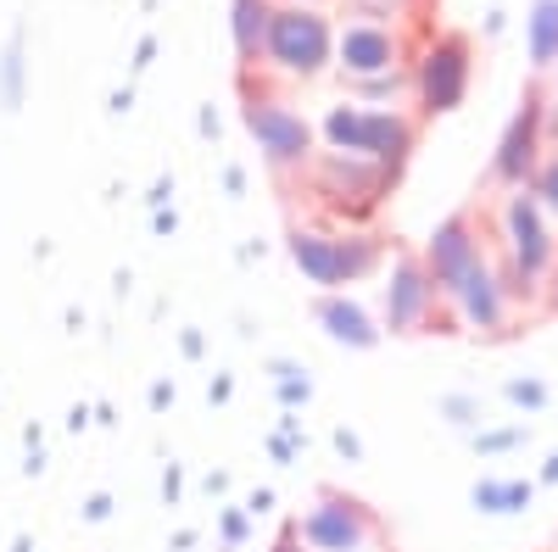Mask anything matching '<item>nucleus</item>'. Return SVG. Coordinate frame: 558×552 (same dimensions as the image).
I'll list each match as a JSON object with an SVG mask.
<instances>
[{"instance_id": "obj_9", "label": "nucleus", "mask_w": 558, "mask_h": 552, "mask_svg": "<svg viewBox=\"0 0 558 552\" xmlns=\"http://www.w3.org/2000/svg\"><path fill=\"white\" fill-rule=\"evenodd\" d=\"M542 140H547V107H542V89L531 84L525 101H520V112L508 118L502 140H497L492 184H502V191H525V179L536 173V162H542V151H547Z\"/></svg>"}, {"instance_id": "obj_16", "label": "nucleus", "mask_w": 558, "mask_h": 552, "mask_svg": "<svg viewBox=\"0 0 558 552\" xmlns=\"http://www.w3.org/2000/svg\"><path fill=\"white\" fill-rule=\"evenodd\" d=\"M363 118H368V107L341 101V107L324 112V123H318L313 134H324V151H352V157H363Z\"/></svg>"}, {"instance_id": "obj_36", "label": "nucleus", "mask_w": 558, "mask_h": 552, "mask_svg": "<svg viewBox=\"0 0 558 552\" xmlns=\"http://www.w3.org/2000/svg\"><path fill=\"white\" fill-rule=\"evenodd\" d=\"M274 552H307V547L296 541V525H279V541H274Z\"/></svg>"}, {"instance_id": "obj_25", "label": "nucleus", "mask_w": 558, "mask_h": 552, "mask_svg": "<svg viewBox=\"0 0 558 552\" xmlns=\"http://www.w3.org/2000/svg\"><path fill=\"white\" fill-rule=\"evenodd\" d=\"M252 525H257V519H252L246 508H223V514H218V536H223V547H229V552H241V547L252 541Z\"/></svg>"}, {"instance_id": "obj_4", "label": "nucleus", "mask_w": 558, "mask_h": 552, "mask_svg": "<svg viewBox=\"0 0 558 552\" xmlns=\"http://www.w3.org/2000/svg\"><path fill=\"white\" fill-rule=\"evenodd\" d=\"M291 525H296V541L307 552H375L380 536H386L380 514L368 508L363 496L336 491V486H318L313 508L302 519H291Z\"/></svg>"}, {"instance_id": "obj_37", "label": "nucleus", "mask_w": 558, "mask_h": 552, "mask_svg": "<svg viewBox=\"0 0 558 552\" xmlns=\"http://www.w3.org/2000/svg\"><path fill=\"white\" fill-rule=\"evenodd\" d=\"M89 425H101V430H112V425H118V407H112V402H101V407H89Z\"/></svg>"}, {"instance_id": "obj_20", "label": "nucleus", "mask_w": 558, "mask_h": 552, "mask_svg": "<svg viewBox=\"0 0 558 552\" xmlns=\"http://www.w3.org/2000/svg\"><path fill=\"white\" fill-rule=\"evenodd\" d=\"M436 413H441L452 430H486V402L470 396V391H447V396H436Z\"/></svg>"}, {"instance_id": "obj_19", "label": "nucleus", "mask_w": 558, "mask_h": 552, "mask_svg": "<svg viewBox=\"0 0 558 552\" xmlns=\"http://www.w3.org/2000/svg\"><path fill=\"white\" fill-rule=\"evenodd\" d=\"M525 191H531V201L547 212V223L558 229V151H542L536 173L525 179Z\"/></svg>"}, {"instance_id": "obj_3", "label": "nucleus", "mask_w": 558, "mask_h": 552, "mask_svg": "<svg viewBox=\"0 0 558 552\" xmlns=\"http://www.w3.org/2000/svg\"><path fill=\"white\" fill-rule=\"evenodd\" d=\"M336 62V23L318 7H274L268 34H263V68L286 78H318Z\"/></svg>"}, {"instance_id": "obj_18", "label": "nucleus", "mask_w": 558, "mask_h": 552, "mask_svg": "<svg viewBox=\"0 0 558 552\" xmlns=\"http://www.w3.org/2000/svg\"><path fill=\"white\" fill-rule=\"evenodd\" d=\"M268 380H274V396L286 413H302L313 402V380H307V368L291 363V357H268Z\"/></svg>"}, {"instance_id": "obj_45", "label": "nucleus", "mask_w": 558, "mask_h": 552, "mask_svg": "<svg viewBox=\"0 0 558 552\" xmlns=\"http://www.w3.org/2000/svg\"><path fill=\"white\" fill-rule=\"evenodd\" d=\"M536 486H558V452L542 464V475H536Z\"/></svg>"}, {"instance_id": "obj_39", "label": "nucleus", "mask_w": 558, "mask_h": 552, "mask_svg": "<svg viewBox=\"0 0 558 552\" xmlns=\"http://www.w3.org/2000/svg\"><path fill=\"white\" fill-rule=\"evenodd\" d=\"M196 541H202V536H196L191 525H184V530H173V541H168V547H173V552H191Z\"/></svg>"}, {"instance_id": "obj_27", "label": "nucleus", "mask_w": 558, "mask_h": 552, "mask_svg": "<svg viewBox=\"0 0 558 552\" xmlns=\"http://www.w3.org/2000/svg\"><path fill=\"white\" fill-rule=\"evenodd\" d=\"M112 508H118V502H112V491H89L78 514H84V525H107V519H112Z\"/></svg>"}, {"instance_id": "obj_48", "label": "nucleus", "mask_w": 558, "mask_h": 552, "mask_svg": "<svg viewBox=\"0 0 558 552\" xmlns=\"http://www.w3.org/2000/svg\"><path fill=\"white\" fill-rule=\"evenodd\" d=\"M274 7H318V0H274Z\"/></svg>"}, {"instance_id": "obj_1", "label": "nucleus", "mask_w": 558, "mask_h": 552, "mask_svg": "<svg viewBox=\"0 0 558 552\" xmlns=\"http://www.w3.org/2000/svg\"><path fill=\"white\" fill-rule=\"evenodd\" d=\"M286 252L307 285L347 291V285H363L380 273L386 235H375V229H307V223H296L286 235Z\"/></svg>"}, {"instance_id": "obj_29", "label": "nucleus", "mask_w": 558, "mask_h": 552, "mask_svg": "<svg viewBox=\"0 0 558 552\" xmlns=\"http://www.w3.org/2000/svg\"><path fill=\"white\" fill-rule=\"evenodd\" d=\"M274 430H279V436H286V441H296V446L307 452V425L296 419V413H286V407H279V425H274Z\"/></svg>"}, {"instance_id": "obj_47", "label": "nucleus", "mask_w": 558, "mask_h": 552, "mask_svg": "<svg viewBox=\"0 0 558 552\" xmlns=\"http://www.w3.org/2000/svg\"><path fill=\"white\" fill-rule=\"evenodd\" d=\"M12 552H34V536H17V541H12Z\"/></svg>"}, {"instance_id": "obj_15", "label": "nucleus", "mask_w": 558, "mask_h": 552, "mask_svg": "<svg viewBox=\"0 0 558 552\" xmlns=\"http://www.w3.org/2000/svg\"><path fill=\"white\" fill-rule=\"evenodd\" d=\"M470 502L481 514H492V519H508V514H525L531 502H536V480H475V491H470Z\"/></svg>"}, {"instance_id": "obj_32", "label": "nucleus", "mask_w": 558, "mask_h": 552, "mask_svg": "<svg viewBox=\"0 0 558 552\" xmlns=\"http://www.w3.org/2000/svg\"><path fill=\"white\" fill-rule=\"evenodd\" d=\"M179 496H184V475H179V464H168V475H162V502H168V508H179Z\"/></svg>"}, {"instance_id": "obj_28", "label": "nucleus", "mask_w": 558, "mask_h": 552, "mask_svg": "<svg viewBox=\"0 0 558 552\" xmlns=\"http://www.w3.org/2000/svg\"><path fill=\"white\" fill-rule=\"evenodd\" d=\"M263 446H268V457H274V464H286V469L296 464V452H302L296 441H286V436H279V430H268V436H263Z\"/></svg>"}, {"instance_id": "obj_14", "label": "nucleus", "mask_w": 558, "mask_h": 552, "mask_svg": "<svg viewBox=\"0 0 558 552\" xmlns=\"http://www.w3.org/2000/svg\"><path fill=\"white\" fill-rule=\"evenodd\" d=\"M268 12H274V0H235V7H229V34H235V62H241V73L263 68Z\"/></svg>"}, {"instance_id": "obj_5", "label": "nucleus", "mask_w": 558, "mask_h": 552, "mask_svg": "<svg viewBox=\"0 0 558 552\" xmlns=\"http://www.w3.org/2000/svg\"><path fill=\"white\" fill-rule=\"evenodd\" d=\"M497 229H502V262L520 273L525 285H547V273L558 268V229L547 223V212L531 201V191H508L497 207Z\"/></svg>"}, {"instance_id": "obj_11", "label": "nucleus", "mask_w": 558, "mask_h": 552, "mask_svg": "<svg viewBox=\"0 0 558 552\" xmlns=\"http://www.w3.org/2000/svg\"><path fill=\"white\" fill-rule=\"evenodd\" d=\"M397 62H402V39H397V28H386L375 17H352L336 34V68L347 78H375V73H391Z\"/></svg>"}, {"instance_id": "obj_10", "label": "nucleus", "mask_w": 558, "mask_h": 552, "mask_svg": "<svg viewBox=\"0 0 558 552\" xmlns=\"http://www.w3.org/2000/svg\"><path fill=\"white\" fill-rule=\"evenodd\" d=\"M481 257H486V246H481V229H475L470 212H452L447 223H436V235L425 241V252H418V262H425V273L436 280V296H441V302H447V291H452Z\"/></svg>"}, {"instance_id": "obj_2", "label": "nucleus", "mask_w": 558, "mask_h": 552, "mask_svg": "<svg viewBox=\"0 0 558 552\" xmlns=\"http://www.w3.org/2000/svg\"><path fill=\"white\" fill-rule=\"evenodd\" d=\"M302 173L313 179V196L324 201V212L341 218L347 229H357L368 212L391 196V184H397L380 162L352 157V151H313V162Z\"/></svg>"}, {"instance_id": "obj_38", "label": "nucleus", "mask_w": 558, "mask_h": 552, "mask_svg": "<svg viewBox=\"0 0 558 552\" xmlns=\"http://www.w3.org/2000/svg\"><path fill=\"white\" fill-rule=\"evenodd\" d=\"M223 191L229 196H246V173L241 168H223Z\"/></svg>"}, {"instance_id": "obj_21", "label": "nucleus", "mask_w": 558, "mask_h": 552, "mask_svg": "<svg viewBox=\"0 0 558 552\" xmlns=\"http://www.w3.org/2000/svg\"><path fill=\"white\" fill-rule=\"evenodd\" d=\"M0 107H23V34H12V45L0 51Z\"/></svg>"}, {"instance_id": "obj_23", "label": "nucleus", "mask_w": 558, "mask_h": 552, "mask_svg": "<svg viewBox=\"0 0 558 552\" xmlns=\"http://www.w3.org/2000/svg\"><path fill=\"white\" fill-rule=\"evenodd\" d=\"M502 396L514 402V407H525V413H542L547 402H553V391L536 380V375H508V385H502Z\"/></svg>"}, {"instance_id": "obj_34", "label": "nucleus", "mask_w": 558, "mask_h": 552, "mask_svg": "<svg viewBox=\"0 0 558 552\" xmlns=\"http://www.w3.org/2000/svg\"><path fill=\"white\" fill-rule=\"evenodd\" d=\"M229 396H235V380H229V375H213V380H207V402H213V407H223Z\"/></svg>"}, {"instance_id": "obj_43", "label": "nucleus", "mask_w": 558, "mask_h": 552, "mask_svg": "<svg viewBox=\"0 0 558 552\" xmlns=\"http://www.w3.org/2000/svg\"><path fill=\"white\" fill-rule=\"evenodd\" d=\"M45 464H51V457H45V446H28V464H23V469H28V475H45Z\"/></svg>"}, {"instance_id": "obj_35", "label": "nucleus", "mask_w": 558, "mask_h": 552, "mask_svg": "<svg viewBox=\"0 0 558 552\" xmlns=\"http://www.w3.org/2000/svg\"><path fill=\"white\" fill-rule=\"evenodd\" d=\"M168 196H173V173H162V179L151 184V196H146V207H151V212H162V207H168Z\"/></svg>"}, {"instance_id": "obj_42", "label": "nucleus", "mask_w": 558, "mask_h": 552, "mask_svg": "<svg viewBox=\"0 0 558 552\" xmlns=\"http://www.w3.org/2000/svg\"><path fill=\"white\" fill-rule=\"evenodd\" d=\"M151 223H157V235H173V229H179V212H173V207H162Z\"/></svg>"}, {"instance_id": "obj_7", "label": "nucleus", "mask_w": 558, "mask_h": 552, "mask_svg": "<svg viewBox=\"0 0 558 552\" xmlns=\"http://www.w3.org/2000/svg\"><path fill=\"white\" fill-rule=\"evenodd\" d=\"M470 78H475V51H470V34H436L425 45V57L413 62L408 89L425 118H447L463 107L470 96Z\"/></svg>"}, {"instance_id": "obj_17", "label": "nucleus", "mask_w": 558, "mask_h": 552, "mask_svg": "<svg viewBox=\"0 0 558 552\" xmlns=\"http://www.w3.org/2000/svg\"><path fill=\"white\" fill-rule=\"evenodd\" d=\"M525 39H531V62L542 73L558 68V0H536L525 17Z\"/></svg>"}, {"instance_id": "obj_44", "label": "nucleus", "mask_w": 558, "mask_h": 552, "mask_svg": "<svg viewBox=\"0 0 558 552\" xmlns=\"http://www.w3.org/2000/svg\"><path fill=\"white\" fill-rule=\"evenodd\" d=\"M68 430H73V436H78V430H89V407H84V402L68 413Z\"/></svg>"}, {"instance_id": "obj_8", "label": "nucleus", "mask_w": 558, "mask_h": 552, "mask_svg": "<svg viewBox=\"0 0 558 552\" xmlns=\"http://www.w3.org/2000/svg\"><path fill=\"white\" fill-rule=\"evenodd\" d=\"M436 307L441 296H436V280L425 273V262H418V252H397L386 285H380V335H425Z\"/></svg>"}, {"instance_id": "obj_40", "label": "nucleus", "mask_w": 558, "mask_h": 552, "mask_svg": "<svg viewBox=\"0 0 558 552\" xmlns=\"http://www.w3.org/2000/svg\"><path fill=\"white\" fill-rule=\"evenodd\" d=\"M202 486H207V496H223V491H229V469H213Z\"/></svg>"}, {"instance_id": "obj_46", "label": "nucleus", "mask_w": 558, "mask_h": 552, "mask_svg": "<svg viewBox=\"0 0 558 552\" xmlns=\"http://www.w3.org/2000/svg\"><path fill=\"white\" fill-rule=\"evenodd\" d=\"M547 285H553V291H547V307H553V312H558V268H553V273H547Z\"/></svg>"}, {"instance_id": "obj_12", "label": "nucleus", "mask_w": 558, "mask_h": 552, "mask_svg": "<svg viewBox=\"0 0 558 552\" xmlns=\"http://www.w3.org/2000/svg\"><path fill=\"white\" fill-rule=\"evenodd\" d=\"M313 324L330 335L336 346H347V352H375L386 335H380V318L368 312L357 296H347V291H318L313 296Z\"/></svg>"}, {"instance_id": "obj_13", "label": "nucleus", "mask_w": 558, "mask_h": 552, "mask_svg": "<svg viewBox=\"0 0 558 552\" xmlns=\"http://www.w3.org/2000/svg\"><path fill=\"white\" fill-rule=\"evenodd\" d=\"M413 146H418V123H413L408 112H397V107H368V118H363V157H368V162H380L391 179H402Z\"/></svg>"}, {"instance_id": "obj_33", "label": "nucleus", "mask_w": 558, "mask_h": 552, "mask_svg": "<svg viewBox=\"0 0 558 552\" xmlns=\"http://www.w3.org/2000/svg\"><path fill=\"white\" fill-rule=\"evenodd\" d=\"M173 396H179V391H173V380H157V385L146 391V402H151V413H168V407H173Z\"/></svg>"}, {"instance_id": "obj_26", "label": "nucleus", "mask_w": 558, "mask_h": 552, "mask_svg": "<svg viewBox=\"0 0 558 552\" xmlns=\"http://www.w3.org/2000/svg\"><path fill=\"white\" fill-rule=\"evenodd\" d=\"M330 446L347 457V464H363V436H357L352 425H336V430H330Z\"/></svg>"}, {"instance_id": "obj_22", "label": "nucleus", "mask_w": 558, "mask_h": 552, "mask_svg": "<svg viewBox=\"0 0 558 552\" xmlns=\"http://www.w3.org/2000/svg\"><path fill=\"white\" fill-rule=\"evenodd\" d=\"M470 441H475V452H481V457H502V452H514V446H525V441H531V425H502V430H470Z\"/></svg>"}, {"instance_id": "obj_31", "label": "nucleus", "mask_w": 558, "mask_h": 552, "mask_svg": "<svg viewBox=\"0 0 558 552\" xmlns=\"http://www.w3.org/2000/svg\"><path fill=\"white\" fill-rule=\"evenodd\" d=\"M274 502H279V496H274V486H257V491L246 496V514H252V519H263V514H274Z\"/></svg>"}, {"instance_id": "obj_6", "label": "nucleus", "mask_w": 558, "mask_h": 552, "mask_svg": "<svg viewBox=\"0 0 558 552\" xmlns=\"http://www.w3.org/2000/svg\"><path fill=\"white\" fill-rule=\"evenodd\" d=\"M241 123H246V134L257 140V151H263V162L274 173H302L313 162V151H318L313 123L302 112H291L279 96H263V89H246Z\"/></svg>"}, {"instance_id": "obj_24", "label": "nucleus", "mask_w": 558, "mask_h": 552, "mask_svg": "<svg viewBox=\"0 0 558 552\" xmlns=\"http://www.w3.org/2000/svg\"><path fill=\"white\" fill-rule=\"evenodd\" d=\"M397 89H408V73H402V68L375 73V78H352V96H357V107H363V101H391Z\"/></svg>"}, {"instance_id": "obj_41", "label": "nucleus", "mask_w": 558, "mask_h": 552, "mask_svg": "<svg viewBox=\"0 0 558 552\" xmlns=\"http://www.w3.org/2000/svg\"><path fill=\"white\" fill-rule=\"evenodd\" d=\"M151 57H157V39H140L134 45V68H151Z\"/></svg>"}, {"instance_id": "obj_30", "label": "nucleus", "mask_w": 558, "mask_h": 552, "mask_svg": "<svg viewBox=\"0 0 558 552\" xmlns=\"http://www.w3.org/2000/svg\"><path fill=\"white\" fill-rule=\"evenodd\" d=\"M179 352L191 357V363H202V357H207V335H202V330H179Z\"/></svg>"}]
</instances>
